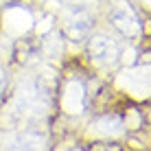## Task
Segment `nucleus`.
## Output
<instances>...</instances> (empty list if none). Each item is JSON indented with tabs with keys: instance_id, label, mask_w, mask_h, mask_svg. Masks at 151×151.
Returning <instances> with one entry per match:
<instances>
[{
	"instance_id": "obj_6",
	"label": "nucleus",
	"mask_w": 151,
	"mask_h": 151,
	"mask_svg": "<svg viewBox=\"0 0 151 151\" xmlns=\"http://www.w3.org/2000/svg\"><path fill=\"white\" fill-rule=\"evenodd\" d=\"M61 105L68 114H79L86 105V90L79 81H70L64 90V96H61Z\"/></svg>"
},
{
	"instance_id": "obj_10",
	"label": "nucleus",
	"mask_w": 151,
	"mask_h": 151,
	"mask_svg": "<svg viewBox=\"0 0 151 151\" xmlns=\"http://www.w3.org/2000/svg\"><path fill=\"white\" fill-rule=\"evenodd\" d=\"M145 2H149V0H145Z\"/></svg>"
},
{
	"instance_id": "obj_11",
	"label": "nucleus",
	"mask_w": 151,
	"mask_h": 151,
	"mask_svg": "<svg viewBox=\"0 0 151 151\" xmlns=\"http://www.w3.org/2000/svg\"><path fill=\"white\" fill-rule=\"evenodd\" d=\"M0 2H4V0H0Z\"/></svg>"
},
{
	"instance_id": "obj_5",
	"label": "nucleus",
	"mask_w": 151,
	"mask_h": 151,
	"mask_svg": "<svg viewBox=\"0 0 151 151\" xmlns=\"http://www.w3.org/2000/svg\"><path fill=\"white\" fill-rule=\"evenodd\" d=\"M31 27H33V18H31V13L27 9H20V7L7 9V13H4V29L11 35H22Z\"/></svg>"
},
{
	"instance_id": "obj_7",
	"label": "nucleus",
	"mask_w": 151,
	"mask_h": 151,
	"mask_svg": "<svg viewBox=\"0 0 151 151\" xmlns=\"http://www.w3.org/2000/svg\"><path fill=\"white\" fill-rule=\"evenodd\" d=\"M125 129L123 121L118 116H105V118H99V121L92 125L90 134L99 138H114V136H121Z\"/></svg>"
},
{
	"instance_id": "obj_3",
	"label": "nucleus",
	"mask_w": 151,
	"mask_h": 151,
	"mask_svg": "<svg viewBox=\"0 0 151 151\" xmlns=\"http://www.w3.org/2000/svg\"><path fill=\"white\" fill-rule=\"evenodd\" d=\"M88 53L96 64H114L121 55V50H118V44L114 40L105 37V35H96V37L90 40Z\"/></svg>"
},
{
	"instance_id": "obj_2",
	"label": "nucleus",
	"mask_w": 151,
	"mask_h": 151,
	"mask_svg": "<svg viewBox=\"0 0 151 151\" xmlns=\"http://www.w3.org/2000/svg\"><path fill=\"white\" fill-rule=\"evenodd\" d=\"M118 86L123 90H127L132 96L145 99L149 94V70L147 68H132L123 70L118 75Z\"/></svg>"
},
{
	"instance_id": "obj_9",
	"label": "nucleus",
	"mask_w": 151,
	"mask_h": 151,
	"mask_svg": "<svg viewBox=\"0 0 151 151\" xmlns=\"http://www.w3.org/2000/svg\"><path fill=\"white\" fill-rule=\"evenodd\" d=\"M4 81H7V75H4V70L0 68V90L4 88Z\"/></svg>"
},
{
	"instance_id": "obj_1",
	"label": "nucleus",
	"mask_w": 151,
	"mask_h": 151,
	"mask_svg": "<svg viewBox=\"0 0 151 151\" xmlns=\"http://www.w3.org/2000/svg\"><path fill=\"white\" fill-rule=\"evenodd\" d=\"M92 29V15L83 7H72L64 18V31L72 42H81L88 37Z\"/></svg>"
},
{
	"instance_id": "obj_4",
	"label": "nucleus",
	"mask_w": 151,
	"mask_h": 151,
	"mask_svg": "<svg viewBox=\"0 0 151 151\" xmlns=\"http://www.w3.org/2000/svg\"><path fill=\"white\" fill-rule=\"evenodd\" d=\"M112 24H114L116 31H121L127 37H132V35H136L140 31V22H138L136 13H134L132 7H127V4H118L112 11Z\"/></svg>"
},
{
	"instance_id": "obj_8",
	"label": "nucleus",
	"mask_w": 151,
	"mask_h": 151,
	"mask_svg": "<svg viewBox=\"0 0 151 151\" xmlns=\"http://www.w3.org/2000/svg\"><path fill=\"white\" fill-rule=\"evenodd\" d=\"M13 147H24V149H37L42 147V140L40 136H33V134H29V132H22V134H18V136H13Z\"/></svg>"
}]
</instances>
